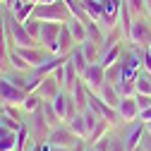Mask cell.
<instances>
[{
    "label": "cell",
    "mask_w": 151,
    "mask_h": 151,
    "mask_svg": "<svg viewBox=\"0 0 151 151\" xmlns=\"http://www.w3.org/2000/svg\"><path fill=\"white\" fill-rule=\"evenodd\" d=\"M31 17H36V19H41V22L65 24L70 17H72V12H70V7L65 5V0H55V3H36Z\"/></svg>",
    "instance_id": "6da1fadb"
},
{
    "label": "cell",
    "mask_w": 151,
    "mask_h": 151,
    "mask_svg": "<svg viewBox=\"0 0 151 151\" xmlns=\"http://www.w3.org/2000/svg\"><path fill=\"white\" fill-rule=\"evenodd\" d=\"M58 22H41V31H39V46L46 48L50 55H58V34H60Z\"/></svg>",
    "instance_id": "7a4b0ae2"
},
{
    "label": "cell",
    "mask_w": 151,
    "mask_h": 151,
    "mask_svg": "<svg viewBox=\"0 0 151 151\" xmlns=\"http://www.w3.org/2000/svg\"><path fill=\"white\" fill-rule=\"evenodd\" d=\"M129 41L139 46V48H146L149 41H151V19L144 14V17H137L132 22V29H129Z\"/></svg>",
    "instance_id": "3957f363"
},
{
    "label": "cell",
    "mask_w": 151,
    "mask_h": 151,
    "mask_svg": "<svg viewBox=\"0 0 151 151\" xmlns=\"http://www.w3.org/2000/svg\"><path fill=\"white\" fill-rule=\"evenodd\" d=\"M48 142H50L53 146H65V149H77V146L82 144V139L74 134L70 127H63V125L53 127V129L48 132Z\"/></svg>",
    "instance_id": "277c9868"
},
{
    "label": "cell",
    "mask_w": 151,
    "mask_h": 151,
    "mask_svg": "<svg viewBox=\"0 0 151 151\" xmlns=\"http://www.w3.org/2000/svg\"><path fill=\"white\" fill-rule=\"evenodd\" d=\"M0 96H3V103H10V106H17L19 108L22 101L29 96V93L22 89V86H17L14 82H10L5 74L0 77Z\"/></svg>",
    "instance_id": "5b68a950"
},
{
    "label": "cell",
    "mask_w": 151,
    "mask_h": 151,
    "mask_svg": "<svg viewBox=\"0 0 151 151\" xmlns=\"http://www.w3.org/2000/svg\"><path fill=\"white\" fill-rule=\"evenodd\" d=\"M27 127H29V139H31L34 144H41V142H46V139H48L50 127H48V122H46V118H43L41 108L31 113V122H29Z\"/></svg>",
    "instance_id": "8992f818"
},
{
    "label": "cell",
    "mask_w": 151,
    "mask_h": 151,
    "mask_svg": "<svg viewBox=\"0 0 151 151\" xmlns=\"http://www.w3.org/2000/svg\"><path fill=\"white\" fill-rule=\"evenodd\" d=\"M82 82L86 84L89 91H99L101 84L106 82V67H103L101 63H89V67H86L84 74H82Z\"/></svg>",
    "instance_id": "52a82bcc"
},
{
    "label": "cell",
    "mask_w": 151,
    "mask_h": 151,
    "mask_svg": "<svg viewBox=\"0 0 151 151\" xmlns=\"http://www.w3.org/2000/svg\"><path fill=\"white\" fill-rule=\"evenodd\" d=\"M14 50L31 65V70L39 67V65H43V63L50 58V53H48L46 48H41V46H14Z\"/></svg>",
    "instance_id": "ba28073f"
},
{
    "label": "cell",
    "mask_w": 151,
    "mask_h": 151,
    "mask_svg": "<svg viewBox=\"0 0 151 151\" xmlns=\"http://www.w3.org/2000/svg\"><path fill=\"white\" fill-rule=\"evenodd\" d=\"M115 110H118L120 120L127 122V125H129V122H134V120H139V106H137L134 96H122Z\"/></svg>",
    "instance_id": "9c48e42d"
},
{
    "label": "cell",
    "mask_w": 151,
    "mask_h": 151,
    "mask_svg": "<svg viewBox=\"0 0 151 151\" xmlns=\"http://www.w3.org/2000/svg\"><path fill=\"white\" fill-rule=\"evenodd\" d=\"M63 91V86H60V82L53 77V74H46V77H41V84L36 86V91L34 93H39V96L43 99V101H53L58 93Z\"/></svg>",
    "instance_id": "30bf717a"
},
{
    "label": "cell",
    "mask_w": 151,
    "mask_h": 151,
    "mask_svg": "<svg viewBox=\"0 0 151 151\" xmlns=\"http://www.w3.org/2000/svg\"><path fill=\"white\" fill-rule=\"evenodd\" d=\"M144 129H146V125H144L142 120H134V122H129V127H127V132H125V137H122V142H125L127 151H132V149H137V146L142 144V137H144Z\"/></svg>",
    "instance_id": "8fae6325"
},
{
    "label": "cell",
    "mask_w": 151,
    "mask_h": 151,
    "mask_svg": "<svg viewBox=\"0 0 151 151\" xmlns=\"http://www.w3.org/2000/svg\"><path fill=\"white\" fill-rule=\"evenodd\" d=\"M77 82H79V72H77V67H74L72 58L67 55V60L63 63V89L65 91H72Z\"/></svg>",
    "instance_id": "7c38bea8"
},
{
    "label": "cell",
    "mask_w": 151,
    "mask_h": 151,
    "mask_svg": "<svg viewBox=\"0 0 151 151\" xmlns=\"http://www.w3.org/2000/svg\"><path fill=\"white\" fill-rule=\"evenodd\" d=\"M74 48H77V41L72 39L67 24H63L60 27V34H58V55H70Z\"/></svg>",
    "instance_id": "4fadbf2b"
},
{
    "label": "cell",
    "mask_w": 151,
    "mask_h": 151,
    "mask_svg": "<svg viewBox=\"0 0 151 151\" xmlns=\"http://www.w3.org/2000/svg\"><path fill=\"white\" fill-rule=\"evenodd\" d=\"M65 24H67V29H70V34H72V39L77 41V46H79V43H84V41L89 39V34H86V24H84L82 19H77L74 14L70 17Z\"/></svg>",
    "instance_id": "5bb4252c"
},
{
    "label": "cell",
    "mask_w": 151,
    "mask_h": 151,
    "mask_svg": "<svg viewBox=\"0 0 151 151\" xmlns=\"http://www.w3.org/2000/svg\"><path fill=\"white\" fill-rule=\"evenodd\" d=\"M65 60H67V55H50V58H48L43 65L34 67L31 72H34V74H39V77H46V74H53V72L58 70V67H60Z\"/></svg>",
    "instance_id": "9a60e30c"
},
{
    "label": "cell",
    "mask_w": 151,
    "mask_h": 151,
    "mask_svg": "<svg viewBox=\"0 0 151 151\" xmlns=\"http://www.w3.org/2000/svg\"><path fill=\"white\" fill-rule=\"evenodd\" d=\"M96 93H99V96H101L108 106H113V108H118V103H120V99H122L120 91H118V86H115V84H108V82H103Z\"/></svg>",
    "instance_id": "2e32d148"
},
{
    "label": "cell",
    "mask_w": 151,
    "mask_h": 151,
    "mask_svg": "<svg viewBox=\"0 0 151 151\" xmlns=\"http://www.w3.org/2000/svg\"><path fill=\"white\" fill-rule=\"evenodd\" d=\"M120 58H122V46H120V43H113V46H108V48H101L99 63H101L103 67H108V65H113V63H118Z\"/></svg>",
    "instance_id": "e0dca14e"
},
{
    "label": "cell",
    "mask_w": 151,
    "mask_h": 151,
    "mask_svg": "<svg viewBox=\"0 0 151 151\" xmlns=\"http://www.w3.org/2000/svg\"><path fill=\"white\" fill-rule=\"evenodd\" d=\"M67 127L74 132V134H77L82 142H86V134H89V127H86V120H84V115L82 113H77V115H74L72 120H67Z\"/></svg>",
    "instance_id": "ac0fdd59"
},
{
    "label": "cell",
    "mask_w": 151,
    "mask_h": 151,
    "mask_svg": "<svg viewBox=\"0 0 151 151\" xmlns=\"http://www.w3.org/2000/svg\"><path fill=\"white\" fill-rule=\"evenodd\" d=\"M50 103H53L55 113L60 115V120L65 122V118H67V106H70V91H65V89H63V91H60V93H58V96H55Z\"/></svg>",
    "instance_id": "d6986e66"
},
{
    "label": "cell",
    "mask_w": 151,
    "mask_h": 151,
    "mask_svg": "<svg viewBox=\"0 0 151 151\" xmlns=\"http://www.w3.org/2000/svg\"><path fill=\"white\" fill-rule=\"evenodd\" d=\"M79 48H82V53H84V58H86L89 63H99V58H101V46H99L96 41H91V39H86L84 43H79Z\"/></svg>",
    "instance_id": "ffe728a7"
},
{
    "label": "cell",
    "mask_w": 151,
    "mask_h": 151,
    "mask_svg": "<svg viewBox=\"0 0 151 151\" xmlns=\"http://www.w3.org/2000/svg\"><path fill=\"white\" fill-rule=\"evenodd\" d=\"M41 113H43V118H46V122H48V127H50V129H53V127H58V125H63L60 115L55 113V108H53V103H50V101H43V103H41Z\"/></svg>",
    "instance_id": "44dd1931"
},
{
    "label": "cell",
    "mask_w": 151,
    "mask_h": 151,
    "mask_svg": "<svg viewBox=\"0 0 151 151\" xmlns=\"http://www.w3.org/2000/svg\"><path fill=\"white\" fill-rule=\"evenodd\" d=\"M108 127H110V122L106 120V118H101L99 122H96V127H93L91 132H89V137H86V142H89V146L96 142V139H101V137H106L108 134Z\"/></svg>",
    "instance_id": "7402d4cb"
},
{
    "label": "cell",
    "mask_w": 151,
    "mask_h": 151,
    "mask_svg": "<svg viewBox=\"0 0 151 151\" xmlns=\"http://www.w3.org/2000/svg\"><path fill=\"white\" fill-rule=\"evenodd\" d=\"M10 67H12L14 72H31V65H29L14 48H10Z\"/></svg>",
    "instance_id": "603a6c76"
},
{
    "label": "cell",
    "mask_w": 151,
    "mask_h": 151,
    "mask_svg": "<svg viewBox=\"0 0 151 151\" xmlns=\"http://www.w3.org/2000/svg\"><path fill=\"white\" fill-rule=\"evenodd\" d=\"M134 82H137V93H149V96H151V72L139 70Z\"/></svg>",
    "instance_id": "cb8c5ba5"
},
{
    "label": "cell",
    "mask_w": 151,
    "mask_h": 151,
    "mask_svg": "<svg viewBox=\"0 0 151 151\" xmlns=\"http://www.w3.org/2000/svg\"><path fill=\"white\" fill-rule=\"evenodd\" d=\"M82 5L86 10V14L91 17V19H101V14H103V5H101V0H82Z\"/></svg>",
    "instance_id": "d4e9b609"
},
{
    "label": "cell",
    "mask_w": 151,
    "mask_h": 151,
    "mask_svg": "<svg viewBox=\"0 0 151 151\" xmlns=\"http://www.w3.org/2000/svg\"><path fill=\"white\" fill-rule=\"evenodd\" d=\"M120 79H122V63L118 60V63H113V65L106 67V82L108 84H118Z\"/></svg>",
    "instance_id": "484cf974"
},
{
    "label": "cell",
    "mask_w": 151,
    "mask_h": 151,
    "mask_svg": "<svg viewBox=\"0 0 151 151\" xmlns=\"http://www.w3.org/2000/svg\"><path fill=\"white\" fill-rule=\"evenodd\" d=\"M70 58H72V63H74V67H77V72H79V77H82V74H84V70L89 67V60L84 58V53H82V48L77 46V48H74V50L70 53Z\"/></svg>",
    "instance_id": "4316f807"
},
{
    "label": "cell",
    "mask_w": 151,
    "mask_h": 151,
    "mask_svg": "<svg viewBox=\"0 0 151 151\" xmlns=\"http://www.w3.org/2000/svg\"><path fill=\"white\" fill-rule=\"evenodd\" d=\"M115 86H118V91H120V96H134V93H137V82H134V79L122 77Z\"/></svg>",
    "instance_id": "83f0119b"
},
{
    "label": "cell",
    "mask_w": 151,
    "mask_h": 151,
    "mask_svg": "<svg viewBox=\"0 0 151 151\" xmlns=\"http://www.w3.org/2000/svg\"><path fill=\"white\" fill-rule=\"evenodd\" d=\"M41 103H43V99L39 96V93H29V96L22 101V110H27V113H34V110H39L41 108Z\"/></svg>",
    "instance_id": "f1b7e54d"
},
{
    "label": "cell",
    "mask_w": 151,
    "mask_h": 151,
    "mask_svg": "<svg viewBox=\"0 0 151 151\" xmlns=\"http://www.w3.org/2000/svg\"><path fill=\"white\" fill-rule=\"evenodd\" d=\"M122 3L127 5V10H129L132 17H144L146 14V3H144V0H122Z\"/></svg>",
    "instance_id": "f546056e"
},
{
    "label": "cell",
    "mask_w": 151,
    "mask_h": 151,
    "mask_svg": "<svg viewBox=\"0 0 151 151\" xmlns=\"http://www.w3.org/2000/svg\"><path fill=\"white\" fill-rule=\"evenodd\" d=\"M24 24V29H27V34L31 36V39H36L39 41V31H41V19H36V17H29L27 22H22Z\"/></svg>",
    "instance_id": "4dcf8cb0"
},
{
    "label": "cell",
    "mask_w": 151,
    "mask_h": 151,
    "mask_svg": "<svg viewBox=\"0 0 151 151\" xmlns=\"http://www.w3.org/2000/svg\"><path fill=\"white\" fill-rule=\"evenodd\" d=\"M34 7H36V3H24L17 12H12V14H14V19H17V22H27L29 17L34 14Z\"/></svg>",
    "instance_id": "1f68e13d"
},
{
    "label": "cell",
    "mask_w": 151,
    "mask_h": 151,
    "mask_svg": "<svg viewBox=\"0 0 151 151\" xmlns=\"http://www.w3.org/2000/svg\"><path fill=\"white\" fill-rule=\"evenodd\" d=\"M82 115H84V120H86V127H89V132H91L93 127H96V122L101 120V115H99V113H96V110H93L91 106H89L86 110H82ZM86 137H89V134H86Z\"/></svg>",
    "instance_id": "d6a6232c"
},
{
    "label": "cell",
    "mask_w": 151,
    "mask_h": 151,
    "mask_svg": "<svg viewBox=\"0 0 151 151\" xmlns=\"http://www.w3.org/2000/svg\"><path fill=\"white\" fill-rule=\"evenodd\" d=\"M110 142H113V134L108 132L106 137H101V139L93 142V144H91V149H93V151H108V149H110Z\"/></svg>",
    "instance_id": "836d02e7"
},
{
    "label": "cell",
    "mask_w": 151,
    "mask_h": 151,
    "mask_svg": "<svg viewBox=\"0 0 151 151\" xmlns=\"http://www.w3.org/2000/svg\"><path fill=\"white\" fill-rule=\"evenodd\" d=\"M134 101H137L139 110H144V108L151 106V96H149V93H134Z\"/></svg>",
    "instance_id": "e575fe53"
},
{
    "label": "cell",
    "mask_w": 151,
    "mask_h": 151,
    "mask_svg": "<svg viewBox=\"0 0 151 151\" xmlns=\"http://www.w3.org/2000/svg\"><path fill=\"white\" fill-rule=\"evenodd\" d=\"M108 151H127L122 137H115V134H113V142H110V149H108Z\"/></svg>",
    "instance_id": "d590c367"
},
{
    "label": "cell",
    "mask_w": 151,
    "mask_h": 151,
    "mask_svg": "<svg viewBox=\"0 0 151 151\" xmlns=\"http://www.w3.org/2000/svg\"><path fill=\"white\" fill-rule=\"evenodd\" d=\"M144 151H151V132H146L144 129V137H142V144H139Z\"/></svg>",
    "instance_id": "8d00e7d4"
},
{
    "label": "cell",
    "mask_w": 151,
    "mask_h": 151,
    "mask_svg": "<svg viewBox=\"0 0 151 151\" xmlns=\"http://www.w3.org/2000/svg\"><path fill=\"white\" fill-rule=\"evenodd\" d=\"M139 120L142 122H151V106L144 108V110H139Z\"/></svg>",
    "instance_id": "74e56055"
},
{
    "label": "cell",
    "mask_w": 151,
    "mask_h": 151,
    "mask_svg": "<svg viewBox=\"0 0 151 151\" xmlns=\"http://www.w3.org/2000/svg\"><path fill=\"white\" fill-rule=\"evenodd\" d=\"M36 146H39V151H53V144L46 139V142H41V144H36Z\"/></svg>",
    "instance_id": "f35d334b"
},
{
    "label": "cell",
    "mask_w": 151,
    "mask_h": 151,
    "mask_svg": "<svg viewBox=\"0 0 151 151\" xmlns=\"http://www.w3.org/2000/svg\"><path fill=\"white\" fill-rule=\"evenodd\" d=\"M144 3H146V17L151 19V0H144Z\"/></svg>",
    "instance_id": "ab89813d"
},
{
    "label": "cell",
    "mask_w": 151,
    "mask_h": 151,
    "mask_svg": "<svg viewBox=\"0 0 151 151\" xmlns=\"http://www.w3.org/2000/svg\"><path fill=\"white\" fill-rule=\"evenodd\" d=\"M24 151H39V146H36V144H29V146H27Z\"/></svg>",
    "instance_id": "60d3db41"
},
{
    "label": "cell",
    "mask_w": 151,
    "mask_h": 151,
    "mask_svg": "<svg viewBox=\"0 0 151 151\" xmlns=\"http://www.w3.org/2000/svg\"><path fill=\"white\" fill-rule=\"evenodd\" d=\"M53 151H74V149H65V146H53Z\"/></svg>",
    "instance_id": "b9f144b4"
},
{
    "label": "cell",
    "mask_w": 151,
    "mask_h": 151,
    "mask_svg": "<svg viewBox=\"0 0 151 151\" xmlns=\"http://www.w3.org/2000/svg\"><path fill=\"white\" fill-rule=\"evenodd\" d=\"M146 125V132H151V122H144Z\"/></svg>",
    "instance_id": "7bdbcfd3"
},
{
    "label": "cell",
    "mask_w": 151,
    "mask_h": 151,
    "mask_svg": "<svg viewBox=\"0 0 151 151\" xmlns=\"http://www.w3.org/2000/svg\"><path fill=\"white\" fill-rule=\"evenodd\" d=\"M132 151H144V149H142V146H137V149H132Z\"/></svg>",
    "instance_id": "ee69618b"
},
{
    "label": "cell",
    "mask_w": 151,
    "mask_h": 151,
    "mask_svg": "<svg viewBox=\"0 0 151 151\" xmlns=\"http://www.w3.org/2000/svg\"><path fill=\"white\" fill-rule=\"evenodd\" d=\"M146 50H149V53H151V41H149V46H146Z\"/></svg>",
    "instance_id": "f6af8a7d"
},
{
    "label": "cell",
    "mask_w": 151,
    "mask_h": 151,
    "mask_svg": "<svg viewBox=\"0 0 151 151\" xmlns=\"http://www.w3.org/2000/svg\"><path fill=\"white\" fill-rule=\"evenodd\" d=\"M41 3H55V0H41Z\"/></svg>",
    "instance_id": "bcb514c9"
},
{
    "label": "cell",
    "mask_w": 151,
    "mask_h": 151,
    "mask_svg": "<svg viewBox=\"0 0 151 151\" xmlns=\"http://www.w3.org/2000/svg\"><path fill=\"white\" fill-rule=\"evenodd\" d=\"M3 74H5V70H3V67H0V77H3Z\"/></svg>",
    "instance_id": "7dc6e473"
},
{
    "label": "cell",
    "mask_w": 151,
    "mask_h": 151,
    "mask_svg": "<svg viewBox=\"0 0 151 151\" xmlns=\"http://www.w3.org/2000/svg\"><path fill=\"white\" fill-rule=\"evenodd\" d=\"M29 3H41V0H29Z\"/></svg>",
    "instance_id": "c3c4849f"
},
{
    "label": "cell",
    "mask_w": 151,
    "mask_h": 151,
    "mask_svg": "<svg viewBox=\"0 0 151 151\" xmlns=\"http://www.w3.org/2000/svg\"><path fill=\"white\" fill-rule=\"evenodd\" d=\"M0 27H3V17H0Z\"/></svg>",
    "instance_id": "681fc988"
},
{
    "label": "cell",
    "mask_w": 151,
    "mask_h": 151,
    "mask_svg": "<svg viewBox=\"0 0 151 151\" xmlns=\"http://www.w3.org/2000/svg\"><path fill=\"white\" fill-rule=\"evenodd\" d=\"M0 106H3V96H0Z\"/></svg>",
    "instance_id": "f907efd6"
}]
</instances>
